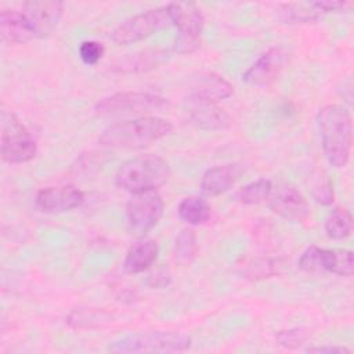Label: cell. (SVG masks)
Returning <instances> with one entry per match:
<instances>
[{"instance_id":"4dcf8cb0","label":"cell","mask_w":354,"mask_h":354,"mask_svg":"<svg viewBox=\"0 0 354 354\" xmlns=\"http://www.w3.org/2000/svg\"><path fill=\"white\" fill-rule=\"evenodd\" d=\"M270 274H272V270H271V263L267 260H263L260 264L250 266L249 268V275L252 278H264L266 275H270Z\"/></svg>"},{"instance_id":"7a4b0ae2","label":"cell","mask_w":354,"mask_h":354,"mask_svg":"<svg viewBox=\"0 0 354 354\" xmlns=\"http://www.w3.org/2000/svg\"><path fill=\"white\" fill-rule=\"evenodd\" d=\"M173 124L158 116H138L109 124L101 133L98 141L104 147L138 149L144 148L171 133Z\"/></svg>"},{"instance_id":"ba28073f","label":"cell","mask_w":354,"mask_h":354,"mask_svg":"<svg viewBox=\"0 0 354 354\" xmlns=\"http://www.w3.org/2000/svg\"><path fill=\"white\" fill-rule=\"evenodd\" d=\"M173 24L177 26L174 50L180 54H191L201 47L203 15L201 8L191 1L169 3Z\"/></svg>"},{"instance_id":"d6986e66","label":"cell","mask_w":354,"mask_h":354,"mask_svg":"<svg viewBox=\"0 0 354 354\" xmlns=\"http://www.w3.org/2000/svg\"><path fill=\"white\" fill-rule=\"evenodd\" d=\"M159 253L158 243L153 239H142L136 242L127 252L123 268L129 274H140L149 270Z\"/></svg>"},{"instance_id":"6da1fadb","label":"cell","mask_w":354,"mask_h":354,"mask_svg":"<svg viewBox=\"0 0 354 354\" xmlns=\"http://www.w3.org/2000/svg\"><path fill=\"white\" fill-rule=\"evenodd\" d=\"M322 148L333 167L347 165L353 147V119L350 111L339 104L322 106L317 113Z\"/></svg>"},{"instance_id":"d4e9b609","label":"cell","mask_w":354,"mask_h":354,"mask_svg":"<svg viewBox=\"0 0 354 354\" xmlns=\"http://www.w3.org/2000/svg\"><path fill=\"white\" fill-rule=\"evenodd\" d=\"M196 235L192 228H183L174 242L176 260L181 264H189L196 256Z\"/></svg>"},{"instance_id":"ac0fdd59","label":"cell","mask_w":354,"mask_h":354,"mask_svg":"<svg viewBox=\"0 0 354 354\" xmlns=\"http://www.w3.org/2000/svg\"><path fill=\"white\" fill-rule=\"evenodd\" d=\"M189 120L202 130H225L232 124L231 116L214 104L195 102L189 111Z\"/></svg>"},{"instance_id":"3957f363","label":"cell","mask_w":354,"mask_h":354,"mask_svg":"<svg viewBox=\"0 0 354 354\" xmlns=\"http://www.w3.org/2000/svg\"><path fill=\"white\" fill-rule=\"evenodd\" d=\"M170 176L167 162L152 153L140 155L123 162L116 174L115 184L130 194L158 189Z\"/></svg>"},{"instance_id":"e0dca14e","label":"cell","mask_w":354,"mask_h":354,"mask_svg":"<svg viewBox=\"0 0 354 354\" xmlns=\"http://www.w3.org/2000/svg\"><path fill=\"white\" fill-rule=\"evenodd\" d=\"M1 39L10 44H22L35 39V33L22 11L4 8L0 12Z\"/></svg>"},{"instance_id":"2e32d148","label":"cell","mask_w":354,"mask_h":354,"mask_svg":"<svg viewBox=\"0 0 354 354\" xmlns=\"http://www.w3.org/2000/svg\"><path fill=\"white\" fill-rule=\"evenodd\" d=\"M242 167L236 163H227L207 169L201 180V188L206 195L214 196L228 191L241 177Z\"/></svg>"},{"instance_id":"52a82bcc","label":"cell","mask_w":354,"mask_h":354,"mask_svg":"<svg viewBox=\"0 0 354 354\" xmlns=\"http://www.w3.org/2000/svg\"><path fill=\"white\" fill-rule=\"evenodd\" d=\"M37 145L32 134L11 111L1 109V158L11 165L25 163L36 156Z\"/></svg>"},{"instance_id":"8fae6325","label":"cell","mask_w":354,"mask_h":354,"mask_svg":"<svg viewBox=\"0 0 354 354\" xmlns=\"http://www.w3.org/2000/svg\"><path fill=\"white\" fill-rule=\"evenodd\" d=\"M289 61V53L282 46H275L263 53L257 61L242 75V80L252 86H268L281 75Z\"/></svg>"},{"instance_id":"4fadbf2b","label":"cell","mask_w":354,"mask_h":354,"mask_svg":"<svg viewBox=\"0 0 354 354\" xmlns=\"http://www.w3.org/2000/svg\"><path fill=\"white\" fill-rule=\"evenodd\" d=\"M62 10L64 3L58 0H30L22 6V12L36 37H44L54 30Z\"/></svg>"},{"instance_id":"8992f818","label":"cell","mask_w":354,"mask_h":354,"mask_svg":"<svg viewBox=\"0 0 354 354\" xmlns=\"http://www.w3.org/2000/svg\"><path fill=\"white\" fill-rule=\"evenodd\" d=\"M171 24L173 18L170 14V7L166 4L124 19L111 32L109 37L113 43L120 46L131 44L152 36Z\"/></svg>"},{"instance_id":"4316f807","label":"cell","mask_w":354,"mask_h":354,"mask_svg":"<svg viewBox=\"0 0 354 354\" xmlns=\"http://www.w3.org/2000/svg\"><path fill=\"white\" fill-rule=\"evenodd\" d=\"M307 335L304 329L301 328H293V329H286V330H279L275 336L278 344L286 347V348H295L299 347L304 340Z\"/></svg>"},{"instance_id":"7402d4cb","label":"cell","mask_w":354,"mask_h":354,"mask_svg":"<svg viewBox=\"0 0 354 354\" xmlns=\"http://www.w3.org/2000/svg\"><path fill=\"white\" fill-rule=\"evenodd\" d=\"M178 217L189 225H201L210 217V206L201 196H187L178 205Z\"/></svg>"},{"instance_id":"83f0119b","label":"cell","mask_w":354,"mask_h":354,"mask_svg":"<svg viewBox=\"0 0 354 354\" xmlns=\"http://www.w3.org/2000/svg\"><path fill=\"white\" fill-rule=\"evenodd\" d=\"M170 281H171V274L165 267L152 270L145 278V283L151 288H166L170 283Z\"/></svg>"},{"instance_id":"30bf717a","label":"cell","mask_w":354,"mask_h":354,"mask_svg":"<svg viewBox=\"0 0 354 354\" xmlns=\"http://www.w3.org/2000/svg\"><path fill=\"white\" fill-rule=\"evenodd\" d=\"M303 271H328L336 275L351 277L354 272V256L351 250L324 249L315 245L307 248L299 259Z\"/></svg>"},{"instance_id":"603a6c76","label":"cell","mask_w":354,"mask_h":354,"mask_svg":"<svg viewBox=\"0 0 354 354\" xmlns=\"http://www.w3.org/2000/svg\"><path fill=\"white\" fill-rule=\"evenodd\" d=\"M325 232L330 239L342 241L353 232V216L346 207H336L325 220Z\"/></svg>"},{"instance_id":"7c38bea8","label":"cell","mask_w":354,"mask_h":354,"mask_svg":"<svg viewBox=\"0 0 354 354\" xmlns=\"http://www.w3.org/2000/svg\"><path fill=\"white\" fill-rule=\"evenodd\" d=\"M232 84L214 72H199L188 80V97L194 102L216 104L232 94Z\"/></svg>"},{"instance_id":"5b68a950","label":"cell","mask_w":354,"mask_h":354,"mask_svg":"<svg viewBox=\"0 0 354 354\" xmlns=\"http://www.w3.org/2000/svg\"><path fill=\"white\" fill-rule=\"evenodd\" d=\"M167 106V100L153 94L142 91H124L116 93L100 100L94 111L101 118H119L127 115H144L155 111H160Z\"/></svg>"},{"instance_id":"9a60e30c","label":"cell","mask_w":354,"mask_h":354,"mask_svg":"<svg viewBox=\"0 0 354 354\" xmlns=\"http://www.w3.org/2000/svg\"><path fill=\"white\" fill-rule=\"evenodd\" d=\"M84 195L73 185L50 187L37 192L36 206L46 213H62L80 206Z\"/></svg>"},{"instance_id":"f1b7e54d","label":"cell","mask_w":354,"mask_h":354,"mask_svg":"<svg viewBox=\"0 0 354 354\" xmlns=\"http://www.w3.org/2000/svg\"><path fill=\"white\" fill-rule=\"evenodd\" d=\"M314 198L317 202L322 205H330L333 202V188L329 181L322 183L318 188H315Z\"/></svg>"},{"instance_id":"277c9868","label":"cell","mask_w":354,"mask_h":354,"mask_svg":"<svg viewBox=\"0 0 354 354\" xmlns=\"http://www.w3.org/2000/svg\"><path fill=\"white\" fill-rule=\"evenodd\" d=\"M191 347V337L181 332H140L124 336L112 344L108 350L116 354L136 353H181Z\"/></svg>"},{"instance_id":"9c48e42d","label":"cell","mask_w":354,"mask_h":354,"mask_svg":"<svg viewBox=\"0 0 354 354\" xmlns=\"http://www.w3.org/2000/svg\"><path fill=\"white\" fill-rule=\"evenodd\" d=\"M163 201L156 189L131 194L126 206L127 224L136 236L151 231L163 214Z\"/></svg>"},{"instance_id":"5bb4252c","label":"cell","mask_w":354,"mask_h":354,"mask_svg":"<svg viewBox=\"0 0 354 354\" xmlns=\"http://www.w3.org/2000/svg\"><path fill=\"white\" fill-rule=\"evenodd\" d=\"M270 209L278 216L303 221L308 216V205L304 196L292 185L282 184L277 189H272L270 195Z\"/></svg>"},{"instance_id":"ffe728a7","label":"cell","mask_w":354,"mask_h":354,"mask_svg":"<svg viewBox=\"0 0 354 354\" xmlns=\"http://www.w3.org/2000/svg\"><path fill=\"white\" fill-rule=\"evenodd\" d=\"M170 53L163 48H152L145 50L137 54H131L123 59L115 66V71L118 72H145L158 68L159 65L165 64L169 59Z\"/></svg>"},{"instance_id":"f546056e","label":"cell","mask_w":354,"mask_h":354,"mask_svg":"<svg viewBox=\"0 0 354 354\" xmlns=\"http://www.w3.org/2000/svg\"><path fill=\"white\" fill-rule=\"evenodd\" d=\"M307 353H318V354H350L351 350L343 346H318L308 347Z\"/></svg>"},{"instance_id":"484cf974","label":"cell","mask_w":354,"mask_h":354,"mask_svg":"<svg viewBox=\"0 0 354 354\" xmlns=\"http://www.w3.org/2000/svg\"><path fill=\"white\" fill-rule=\"evenodd\" d=\"M105 48L95 40H84L79 46V57L86 65H95L104 55Z\"/></svg>"},{"instance_id":"cb8c5ba5","label":"cell","mask_w":354,"mask_h":354,"mask_svg":"<svg viewBox=\"0 0 354 354\" xmlns=\"http://www.w3.org/2000/svg\"><path fill=\"white\" fill-rule=\"evenodd\" d=\"M272 183L266 178H259L243 185L236 194L235 198L245 205H256L267 201L272 192Z\"/></svg>"},{"instance_id":"44dd1931","label":"cell","mask_w":354,"mask_h":354,"mask_svg":"<svg viewBox=\"0 0 354 354\" xmlns=\"http://www.w3.org/2000/svg\"><path fill=\"white\" fill-rule=\"evenodd\" d=\"M282 19L289 24H307L317 21L325 12L321 10L318 1H296L281 6Z\"/></svg>"}]
</instances>
